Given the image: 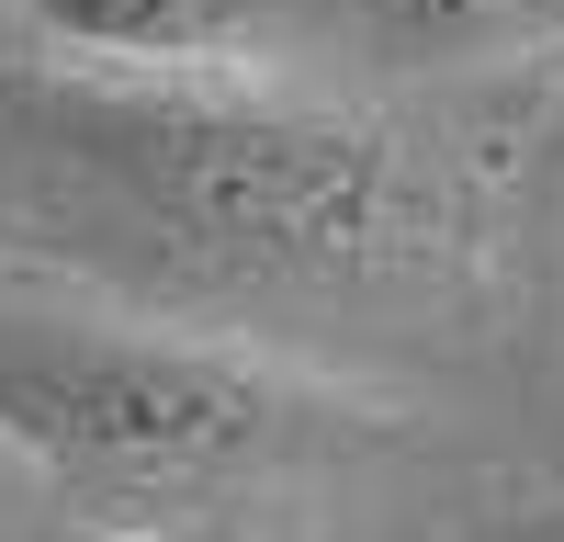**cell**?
<instances>
[{"instance_id": "cell-6", "label": "cell", "mask_w": 564, "mask_h": 542, "mask_svg": "<svg viewBox=\"0 0 564 542\" xmlns=\"http://www.w3.org/2000/svg\"><path fill=\"white\" fill-rule=\"evenodd\" d=\"M508 542H564V520H542V531H508Z\"/></svg>"}, {"instance_id": "cell-3", "label": "cell", "mask_w": 564, "mask_h": 542, "mask_svg": "<svg viewBox=\"0 0 564 542\" xmlns=\"http://www.w3.org/2000/svg\"><path fill=\"white\" fill-rule=\"evenodd\" d=\"M339 12H372V0H23L45 45L113 68H294Z\"/></svg>"}, {"instance_id": "cell-2", "label": "cell", "mask_w": 564, "mask_h": 542, "mask_svg": "<svg viewBox=\"0 0 564 542\" xmlns=\"http://www.w3.org/2000/svg\"><path fill=\"white\" fill-rule=\"evenodd\" d=\"M0 441L79 497H181L372 441V406L282 373L249 339L0 271Z\"/></svg>"}, {"instance_id": "cell-4", "label": "cell", "mask_w": 564, "mask_h": 542, "mask_svg": "<svg viewBox=\"0 0 564 542\" xmlns=\"http://www.w3.org/2000/svg\"><path fill=\"white\" fill-rule=\"evenodd\" d=\"M372 45L417 68H486V57H553L564 0H372Z\"/></svg>"}, {"instance_id": "cell-5", "label": "cell", "mask_w": 564, "mask_h": 542, "mask_svg": "<svg viewBox=\"0 0 564 542\" xmlns=\"http://www.w3.org/2000/svg\"><path fill=\"white\" fill-rule=\"evenodd\" d=\"M68 542H159V531H124V520H90V531H68Z\"/></svg>"}, {"instance_id": "cell-1", "label": "cell", "mask_w": 564, "mask_h": 542, "mask_svg": "<svg viewBox=\"0 0 564 542\" xmlns=\"http://www.w3.org/2000/svg\"><path fill=\"white\" fill-rule=\"evenodd\" d=\"M0 204L124 283L238 316L452 305L486 271L452 136L316 102L282 68H113L45 45V68H0Z\"/></svg>"}]
</instances>
